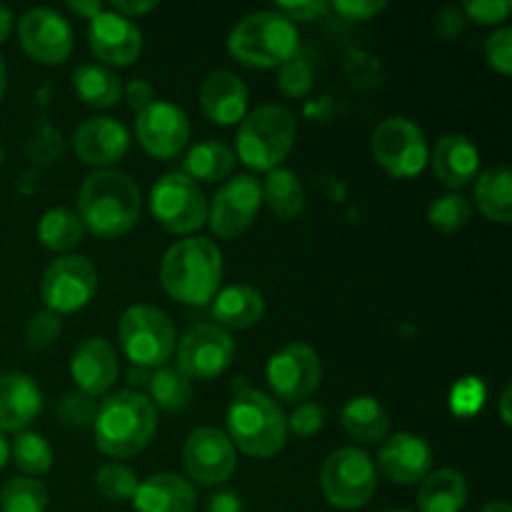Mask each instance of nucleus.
I'll use <instances>...</instances> for the list:
<instances>
[{"mask_svg":"<svg viewBox=\"0 0 512 512\" xmlns=\"http://www.w3.org/2000/svg\"><path fill=\"white\" fill-rule=\"evenodd\" d=\"M275 13H280L283 18H288L290 23L293 20H300V23H310V20H318L323 15L330 13V3H323V0H303V3H278L275 5Z\"/></svg>","mask_w":512,"mask_h":512,"instance_id":"a18cd8bd","label":"nucleus"},{"mask_svg":"<svg viewBox=\"0 0 512 512\" xmlns=\"http://www.w3.org/2000/svg\"><path fill=\"white\" fill-rule=\"evenodd\" d=\"M155 8V0H145V3H130V0H115L113 8L118 15H123V18H130L133 20L135 15H143V13H150V10Z\"/></svg>","mask_w":512,"mask_h":512,"instance_id":"3c124183","label":"nucleus"},{"mask_svg":"<svg viewBox=\"0 0 512 512\" xmlns=\"http://www.w3.org/2000/svg\"><path fill=\"white\" fill-rule=\"evenodd\" d=\"M73 88L78 98L93 108H113L123 98V83L118 73L98 63L80 65L73 73Z\"/></svg>","mask_w":512,"mask_h":512,"instance_id":"2f4dec72","label":"nucleus"},{"mask_svg":"<svg viewBox=\"0 0 512 512\" xmlns=\"http://www.w3.org/2000/svg\"><path fill=\"white\" fill-rule=\"evenodd\" d=\"M118 338L135 368H163L178 345V333L168 315L153 305H133L118 323Z\"/></svg>","mask_w":512,"mask_h":512,"instance_id":"0eeeda50","label":"nucleus"},{"mask_svg":"<svg viewBox=\"0 0 512 512\" xmlns=\"http://www.w3.org/2000/svg\"><path fill=\"white\" fill-rule=\"evenodd\" d=\"M123 95L125 100H128V108L135 110V113H140V110H145L148 105L155 103V88L143 78L130 80L128 85H123Z\"/></svg>","mask_w":512,"mask_h":512,"instance_id":"de8ad7c7","label":"nucleus"},{"mask_svg":"<svg viewBox=\"0 0 512 512\" xmlns=\"http://www.w3.org/2000/svg\"><path fill=\"white\" fill-rule=\"evenodd\" d=\"M95 413H98V405L83 393H68L58 403V418L68 428H90L95 423Z\"/></svg>","mask_w":512,"mask_h":512,"instance_id":"ea45409f","label":"nucleus"},{"mask_svg":"<svg viewBox=\"0 0 512 512\" xmlns=\"http://www.w3.org/2000/svg\"><path fill=\"white\" fill-rule=\"evenodd\" d=\"M70 375H73L80 393L88 395V398L95 400L108 393L118 380V358H115L108 340H83L70 358Z\"/></svg>","mask_w":512,"mask_h":512,"instance_id":"412c9836","label":"nucleus"},{"mask_svg":"<svg viewBox=\"0 0 512 512\" xmlns=\"http://www.w3.org/2000/svg\"><path fill=\"white\" fill-rule=\"evenodd\" d=\"M85 228L80 223L78 215L68 208H53L40 218L38 223V238L40 243L55 253H65V250L75 248L83 240Z\"/></svg>","mask_w":512,"mask_h":512,"instance_id":"72a5a7b5","label":"nucleus"},{"mask_svg":"<svg viewBox=\"0 0 512 512\" xmlns=\"http://www.w3.org/2000/svg\"><path fill=\"white\" fill-rule=\"evenodd\" d=\"M130 148V133L120 120L113 118H90L75 130L73 150L83 163L98 165L108 170L118 160L125 158Z\"/></svg>","mask_w":512,"mask_h":512,"instance_id":"aec40b11","label":"nucleus"},{"mask_svg":"<svg viewBox=\"0 0 512 512\" xmlns=\"http://www.w3.org/2000/svg\"><path fill=\"white\" fill-rule=\"evenodd\" d=\"M263 205L260 183L253 175H235L215 193L213 205L208 208V225L218 238H238L258 218Z\"/></svg>","mask_w":512,"mask_h":512,"instance_id":"4468645a","label":"nucleus"},{"mask_svg":"<svg viewBox=\"0 0 512 512\" xmlns=\"http://www.w3.org/2000/svg\"><path fill=\"white\" fill-rule=\"evenodd\" d=\"M235 153L220 140H203L193 145L183 160V175L195 183H220L228 180L235 170Z\"/></svg>","mask_w":512,"mask_h":512,"instance_id":"bb28decb","label":"nucleus"},{"mask_svg":"<svg viewBox=\"0 0 512 512\" xmlns=\"http://www.w3.org/2000/svg\"><path fill=\"white\" fill-rule=\"evenodd\" d=\"M88 45L98 60L108 65H130L138 60L143 50V33L130 18H123L115 10H103L88 25Z\"/></svg>","mask_w":512,"mask_h":512,"instance_id":"a211bd4d","label":"nucleus"},{"mask_svg":"<svg viewBox=\"0 0 512 512\" xmlns=\"http://www.w3.org/2000/svg\"><path fill=\"white\" fill-rule=\"evenodd\" d=\"M223 280V255L208 238H188L170 245L160 263L165 293L185 305H205Z\"/></svg>","mask_w":512,"mask_h":512,"instance_id":"7ed1b4c3","label":"nucleus"},{"mask_svg":"<svg viewBox=\"0 0 512 512\" xmlns=\"http://www.w3.org/2000/svg\"><path fill=\"white\" fill-rule=\"evenodd\" d=\"M43 408L38 383L25 373L0 375V433H23Z\"/></svg>","mask_w":512,"mask_h":512,"instance_id":"5701e85b","label":"nucleus"},{"mask_svg":"<svg viewBox=\"0 0 512 512\" xmlns=\"http://www.w3.org/2000/svg\"><path fill=\"white\" fill-rule=\"evenodd\" d=\"M485 60L490 63V68H495L498 73L510 75L512 70V30L500 28L485 40Z\"/></svg>","mask_w":512,"mask_h":512,"instance_id":"37998d69","label":"nucleus"},{"mask_svg":"<svg viewBox=\"0 0 512 512\" xmlns=\"http://www.w3.org/2000/svg\"><path fill=\"white\" fill-rule=\"evenodd\" d=\"M133 505L135 512H193L198 493L183 475L158 473L138 483Z\"/></svg>","mask_w":512,"mask_h":512,"instance_id":"b1692460","label":"nucleus"},{"mask_svg":"<svg viewBox=\"0 0 512 512\" xmlns=\"http://www.w3.org/2000/svg\"><path fill=\"white\" fill-rule=\"evenodd\" d=\"M150 213L170 233L188 235L208 223V200L188 175L165 173L150 190Z\"/></svg>","mask_w":512,"mask_h":512,"instance_id":"1a4fd4ad","label":"nucleus"},{"mask_svg":"<svg viewBox=\"0 0 512 512\" xmlns=\"http://www.w3.org/2000/svg\"><path fill=\"white\" fill-rule=\"evenodd\" d=\"M465 23H468V18H465L463 8H445L435 18V33L445 40H453L463 33Z\"/></svg>","mask_w":512,"mask_h":512,"instance_id":"09e8293b","label":"nucleus"},{"mask_svg":"<svg viewBox=\"0 0 512 512\" xmlns=\"http://www.w3.org/2000/svg\"><path fill=\"white\" fill-rule=\"evenodd\" d=\"M48 490L40 480L20 475L8 480L0 490V512H45Z\"/></svg>","mask_w":512,"mask_h":512,"instance_id":"f704fd0d","label":"nucleus"},{"mask_svg":"<svg viewBox=\"0 0 512 512\" xmlns=\"http://www.w3.org/2000/svg\"><path fill=\"white\" fill-rule=\"evenodd\" d=\"M148 393V400L153 405L168 410V413H180L193 400V380L185 378L178 368L163 365L150 375Z\"/></svg>","mask_w":512,"mask_h":512,"instance_id":"473e14b6","label":"nucleus"},{"mask_svg":"<svg viewBox=\"0 0 512 512\" xmlns=\"http://www.w3.org/2000/svg\"><path fill=\"white\" fill-rule=\"evenodd\" d=\"M5 88H8V73H5V65L3 60H0V98H3Z\"/></svg>","mask_w":512,"mask_h":512,"instance_id":"bf43d9fd","label":"nucleus"},{"mask_svg":"<svg viewBox=\"0 0 512 512\" xmlns=\"http://www.w3.org/2000/svg\"><path fill=\"white\" fill-rule=\"evenodd\" d=\"M150 370L148 368H130V373H128V383L133 385V388H148V383H150Z\"/></svg>","mask_w":512,"mask_h":512,"instance_id":"864d4df0","label":"nucleus"},{"mask_svg":"<svg viewBox=\"0 0 512 512\" xmlns=\"http://www.w3.org/2000/svg\"><path fill=\"white\" fill-rule=\"evenodd\" d=\"M183 465L188 478L198 485H223L235 473L238 458L223 430L198 428L185 443Z\"/></svg>","mask_w":512,"mask_h":512,"instance_id":"2eb2a0df","label":"nucleus"},{"mask_svg":"<svg viewBox=\"0 0 512 512\" xmlns=\"http://www.w3.org/2000/svg\"><path fill=\"white\" fill-rule=\"evenodd\" d=\"M95 445L108 458L138 455L158 430V410L148 395L120 390L108 395L95 413Z\"/></svg>","mask_w":512,"mask_h":512,"instance_id":"f03ea898","label":"nucleus"},{"mask_svg":"<svg viewBox=\"0 0 512 512\" xmlns=\"http://www.w3.org/2000/svg\"><path fill=\"white\" fill-rule=\"evenodd\" d=\"M213 320L223 330H248L258 325L265 315V300L260 290L253 285L235 283L215 293L213 298Z\"/></svg>","mask_w":512,"mask_h":512,"instance_id":"a878e982","label":"nucleus"},{"mask_svg":"<svg viewBox=\"0 0 512 512\" xmlns=\"http://www.w3.org/2000/svg\"><path fill=\"white\" fill-rule=\"evenodd\" d=\"M475 205L488 220L508 225L512 220V173L508 165L490 168L475 180Z\"/></svg>","mask_w":512,"mask_h":512,"instance_id":"c85d7f7f","label":"nucleus"},{"mask_svg":"<svg viewBox=\"0 0 512 512\" xmlns=\"http://www.w3.org/2000/svg\"><path fill=\"white\" fill-rule=\"evenodd\" d=\"M60 333H63V320H60V315L43 310V313L30 318L28 328H25V340H28L30 348L43 350L50 348L60 338Z\"/></svg>","mask_w":512,"mask_h":512,"instance_id":"a19ab883","label":"nucleus"},{"mask_svg":"<svg viewBox=\"0 0 512 512\" xmlns=\"http://www.w3.org/2000/svg\"><path fill=\"white\" fill-rule=\"evenodd\" d=\"M325 425V410L318 403H298V408L293 410V415L288 418V430H293L298 438H310V435L320 433V428Z\"/></svg>","mask_w":512,"mask_h":512,"instance_id":"79ce46f5","label":"nucleus"},{"mask_svg":"<svg viewBox=\"0 0 512 512\" xmlns=\"http://www.w3.org/2000/svg\"><path fill=\"white\" fill-rule=\"evenodd\" d=\"M510 395H512L510 388H505L503 395H500V418H503L505 425L512 423V418H510Z\"/></svg>","mask_w":512,"mask_h":512,"instance_id":"6e6d98bb","label":"nucleus"},{"mask_svg":"<svg viewBox=\"0 0 512 512\" xmlns=\"http://www.w3.org/2000/svg\"><path fill=\"white\" fill-rule=\"evenodd\" d=\"M208 512H243V500L235 490H223L208 500Z\"/></svg>","mask_w":512,"mask_h":512,"instance_id":"8fccbe9b","label":"nucleus"},{"mask_svg":"<svg viewBox=\"0 0 512 512\" xmlns=\"http://www.w3.org/2000/svg\"><path fill=\"white\" fill-rule=\"evenodd\" d=\"M378 465L385 478L393 480V483H423L433 473V450L420 435L398 433L380 445Z\"/></svg>","mask_w":512,"mask_h":512,"instance_id":"6ab92c4d","label":"nucleus"},{"mask_svg":"<svg viewBox=\"0 0 512 512\" xmlns=\"http://www.w3.org/2000/svg\"><path fill=\"white\" fill-rule=\"evenodd\" d=\"M135 138L153 158H175L183 153L190 140V120L178 105L155 100L153 105L138 113Z\"/></svg>","mask_w":512,"mask_h":512,"instance_id":"dca6fc26","label":"nucleus"},{"mask_svg":"<svg viewBox=\"0 0 512 512\" xmlns=\"http://www.w3.org/2000/svg\"><path fill=\"white\" fill-rule=\"evenodd\" d=\"M340 423H343L345 433L360 443H380L390 430L388 410L370 395L350 400L340 413Z\"/></svg>","mask_w":512,"mask_h":512,"instance_id":"c756f323","label":"nucleus"},{"mask_svg":"<svg viewBox=\"0 0 512 512\" xmlns=\"http://www.w3.org/2000/svg\"><path fill=\"white\" fill-rule=\"evenodd\" d=\"M228 53L248 68H280L300 53L298 30L275 10H258L230 30Z\"/></svg>","mask_w":512,"mask_h":512,"instance_id":"39448f33","label":"nucleus"},{"mask_svg":"<svg viewBox=\"0 0 512 512\" xmlns=\"http://www.w3.org/2000/svg\"><path fill=\"white\" fill-rule=\"evenodd\" d=\"M298 125L283 105H260L240 120L238 158L253 170H275L293 150Z\"/></svg>","mask_w":512,"mask_h":512,"instance_id":"423d86ee","label":"nucleus"},{"mask_svg":"<svg viewBox=\"0 0 512 512\" xmlns=\"http://www.w3.org/2000/svg\"><path fill=\"white\" fill-rule=\"evenodd\" d=\"M268 385L285 403H305L323 380L318 353L305 343H290L268 360Z\"/></svg>","mask_w":512,"mask_h":512,"instance_id":"ddd939ff","label":"nucleus"},{"mask_svg":"<svg viewBox=\"0 0 512 512\" xmlns=\"http://www.w3.org/2000/svg\"><path fill=\"white\" fill-rule=\"evenodd\" d=\"M95 485H98V493L105 500H110V503H125V500H133L135 490H138V478L125 465L105 463L98 470V475H95Z\"/></svg>","mask_w":512,"mask_h":512,"instance_id":"4c0bfd02","label":"nucleus"},{"mask_svg":"<svg viewBox=\"0 0 512 512\" xmlns=\"http://www.w3.org/2000/svg\"><path fill=\"white\" fill-rule=\"evenodd\" d=\"M330 10H335V13L348 20H368L378 15L380 10H385V3L383 0H375V3H370V0H353V3L345 0V3H330Z\"/></svg>","mask_w":512,"mask_h":512,"instance_id":"49530a36","label":"nucleus"},{"mask_svg":"<svg viewBox=\"0 0 512 512\" xmlns=\"http://www.w3.org/2000/svg\"><path fill=\"white\" fill-rule=\"evenodd\" d=\"M10 30H13V13H10V10L0 3V45L8 40Z\"/></svg>","mask_w":512,"mask_h":512,"instance_id":"5fc2aeb1","label":"nucleus"},{"mask_svg":"<svg viewBox=\"0 0 512 512\" xmlns=\"http://www.w3.org/2000/svg\"><path fill=\"white\" fill-rule=\"evenodd\" d=\"M260 195L270 213L278 220H293L305 208V188L293 170H270L265 183L260 185Z\"/></svg>","mask_w":512,"mask_h":512,"instance_id":"7c9ffc66","label":"nucleus"},{"mask_svg":"<svg viewBox=\"0 0 512 512\" xmlns=\"http://www.w3.org/2000/svg\"><path fill=\"white\" fill-rule=\"evenodd\" d=\"M78 218L98 238H120L140 218L138 185L113 168L88 175L78 193Z\"/></svg>","mask_w":512,"mask_h":512,"instance_id":"f257e3e1","label":"nucleus"},{"mask_svg":"<svg viewBox=\"0 0 512 512\" xmlns=\"http://www.w3.org/2000/svg\"><path fill=\"white\" fill-rule=\"evenodd\" d=\"M178 365L175 368L190 380H213L230 368L235 355V343L228 330L218 325H193L175 345Z\"/></svg>","mask_w":512,"mask_h":512,"instance_id":"f8f14e48","label":"nucleus"},{"mask_svg":"<svg viewBox=\"0 0 512 512\" xmlns=\"http://www.w3.org/2000/svg\"><path fill=\"white\" fill-rule=\"evenodd\" d=\"M480 512H512V508H510V503H505V500H493V503L485 505Z\"/></svg>","mask_w":512,"mask_h":512,"instance_id":"4d7b16f0","label":"nucleus"},{"mask_svg":"<svg viewBox=\"0 0 512 512\" xmlns=\"http://www.w3.org/2000/svg\"><path fill=\"white\" fill-rule=\"evenodd\" d=\"M320 488L333 508H365L378 490V470L363 450L340 448L325 460L323 473H320Z\"/></svg>","mask_w":512,"mask_h":512,"instance_id":"6e6552de","label":"nucleus"},{"mask_svg":"<svg viewBox=\"0 0 512 512\" xmlns=\"http://www.w3.org/2000/svg\"><path fill=\"white\" fill-rule=\"evenodd\" d=\"M8 458H10V445H8V440L3 438V433H0V470L5 468Z\"/></svg>","mask_w":512,"mask_h":512,"instance_id":"13d9d810","label":"nucleus"},{"mask_svg":"<svg viewBox=\"0 0 512 512\" xmlns=\"http://www.w3.org/2000/svg\"><path fill=\"white\" fill-rule=\"evenodd\" d=\"M433 165L435 178L448 188H465L475 180L480 168V153L473 145V140L465 135L450 133L435 143L433 158L428 160Z\"/></svg>","mask_w":512,"mask_h":512,"instance_id":"393cba45","label":"nucleus"},{"mask_svg":"<svg viewBox=\"0 0 512 512\" xmlns=\"http://www.w3.org/2000/svg\"><path fill=\"white\" fill-rule=\"evenodd\" d=\"M373 155L393 178H415L430 160L425 133L408 118H388L375 128Z\"/></svg>","mask_w":512,"mask_h":512,"instance_id":"9d476101","label":"nucleus"},{"mask_svg":"<svg viewBox=\"0 0 512 512\" xmlns=\"http://www.w3.org/2000/svg\"><path fill=\"white\" fill-rule=\"evenodd\" d=\"M18 38L25 53L43 65H60L73 50V28L50 8H33L20 18Z\"/></svg>","mask_w":512,"mask_h":512,"instance_id":"f3484780","label":"nucleus"},{"mask_svg":"<svg viewBox=\"0 0 512 512\" xmlns=\"http://www.w3.org/2000/svg\"><path fill=\"white\" fill-rule=\"evenodd\" d=\"M98 293V270L83 255H63L45 268L40 295L50 313L65 315L85 308Z\"/></svg>","mask_w":512,"mask_h":512,"instance_id":"9b49d317","label":"nucleus"},{"mask_svg":"<svg viewBox=\"0 0 512 512\" xmlns=\"http://www.w3.org/2000/svg\"><path fill=\"white\" fill-rule=\"evenodd\" d=\"M200 108L215 125H235L248 115V85L230 70H215L200 88Z\"/></svg>","mask_w":512,"mask_h":512,"instance_id":"4be33fe9","label":"nucleus"},{"mask_svg":"<svg viewBox=\"0 0 512 512\" xmlns=\"http://www.w3.org/2000/svg\"><path fill=\"white\" fill-rule=\"evenodd\" d=\"M468 503V483L458 470H435L423 480L418 505L423 512H460Z\"/></svg>","mask_w":512,"mask_h":512,"instance_id":"cd10ccee","label":"nucleus"},{"mask_svg":"<svg viewBox=\"0 0 512 512\" xmlns=\"http://www.w3.org/2000/svg\"><path fill=\"white\" fill-rule=\"evenodd\" d=\"M68 8L73 10L75 15H83V18H88V20H93L95 15L103 13V10H105L100 0H88V3H78V0H70Z\"/></svg>","mask_w":512,"mask_h":512,"instance_id":"603ef678","label":"nucleus"},{"mask_svg":"<svg viewBox=\"0 0 512 512\" xmlns=\"http://www.w3.org/2000/svg\"><path fill=\"white\" fill-rule=\"evenodd\" d=\"M313 83V65H310V60L303 58L300 53L278 68V88L283 90V95H288V98H305V95L313 90Z\"/></svg>","mask_w":512,"mask_h":512,"instance_id":"58836bf2","label":"nucleus"},{"mask_svg":"<svg viewBox=\"0 0 512 512\" xmlns=\"http://www.w3.org/2000/svg\"><path fill=\"white\" fill-rule=\"evenodd\" d=\"M388 512H410V510H388Z\"/></svg>","mask_w":512,"mask_h":512,"instance_id":"052dcab7","label":"nucleus"},{"mask_svg":"<svg viewBox=\"0 0 512 512\" xmlns=\"http://www.w3.org/2000/svg\"><path fill=\"white\" fill-rule=\"evenodd\" d=\"M512 3L508 0H473L463 5L465 18H473L480 25H495L510 15Z\"/></svg>","mask_w":512,"mask_h":512,"instance_id":"c03bdc74","label":"nucleus"},{"mask_svg":"<svg viewBox=\"0 0 512 512\" xmlns=\"http://www.w3.org/2000/svg\"><path fill=\"white\" fill-rule=\"evenodd\" d=\"M13 463L15 468L28 473L30 478L33 475H45L53 468V450H50L48 440L43 435L23 430L13 440Z\"/></svg>","mask_w":512,"mask_h":512,"instance_id":"c9c22d12","label":"nucleus"},{"mask_svg":"<svg viewBox=\"0 0 512 512\" xmlns=\"http://www.w3.org/2000/svg\"><path fill=\"white\" fill-rule=\"evenodd\" d=\"M470 215H473V205L460 193H445L428 205L430 225L438 228L440 233H455V230L465 228Z\"/></svg>","mask_w":512,"mask_h":512,"instance_id":"e433bc0d","label":"nucleus"},{"mask_svg":"<svg viewBox=\"0 0 512 512\" xmlns=\"http://www.w3.org/2000/svg\"><path fill=\"white\" fill-rule=\"evenodd\" d=\"M228 438L250 458H273L288 443V418L270 395L243 388L228 408Z\"/></svg>","mask_w":512,"mask_h":512,"instance_id":"20e7f679","label":"nucleus"}]
</instances>
